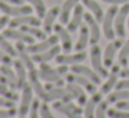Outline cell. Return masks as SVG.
<instances>
[{
    "mask_svg": "<svg viewBox=\"0 0 129 118\" xmlns=\"http://www.w3.org/2000/svg\"><path fill=\"white\" fill-rule=\"evenodd\" d=\"M67 89L71 92V95H72L74 99L78 101L79 106H85V104H86L87 96L85 95V89L82 86H79V85H76V83H72V82H68Z\"/></svg>",
    "mask_w": 129,
    "mask_h": 118,
    "instance_id": "25",
    "label": "cell"
},
{
    "mask_svg": "<svg viewBox=\"0 0 129 118\" xmlns=\"http://www.w3.org/2000/svg\"><path fill=\"white\" fill-rule=\"evenodd\" d=\"M118 13V7L117 4H112L107 13L104 14L103 18V32H104V36L107 38L108 40H112L117 35H115V29H114V20H115V15Z\"/></svg>",
    "mask_w": 129,
    "mask_h": 118,
    "instance_id": "1",
    "label": "cell"
},
{
    "mask_svg": "<svg viewBox=\"0 0 129 118\" xmlns=\"http://www.w3.org/2000/svg\"><path fill=\"white\" fill-rule=\"evenodd\" d=\"M83 15H85L83 6H81V4H76V6L74 7V14H72V17L70 18V22L67 24V29H68V31H70V32L78 31V28H81V25H82Z\"/></svg>",
    "mask_w": 129,
    "mask_h": 118,
    "instance_id": "18",
    "label": "cell"
},
{
    "mask_svg": "<svg viewBox=\"0 0 129 118\" xmlns=\"http://www.w3.org/2000/svg\"><path fill=\"white\" fill-rule=\"evenodd\" d=\"M107 107H108V101L107 100H101L96 107V112L94 117L96 118H107Z\"/></svg>",
    "mask_w": 129,
    "mask_h": 118,
    "instance_id": "36",
    "label": "cell"
},
{
    "mask_svg": "<svg viewBox=\"0 0 129 118\" xmlns=\"http://www.w3.org/2000/svg\"><path fill=\"white\" fill-rule=\"evenodd\" d=\"M108 118H129V111L128 110H119V108H110L107 110Z\"/></svg>",
    "mask_w": 129,
    "mask_h": 118,
    "instance_id": "37",
    "label": "cell"
},
{
    "mask_svg": "<svg viewBox=\"0 0 129 118\" xmlns=\"http://www.w3.org/2000/svg\"><path fill=\"white\" fill-rule=\"evenodd\" d=\"M39 78L46 82H51V83H57L58 81L62 79V75L58 72L57 68H51L47 63H40L39 67Z\"/></svg>",
    "mask_w": 129,
    "mask_h": 118,
    "instance_id": "6",
    "label": "cell"
},
{
    "mask_svg": "<svg viewBox=\"0 0 129 118\" xmlns=\"http://www.w3.org/2000/svg\"><path fill=\"white\" fill-rule=\"evenodd\" d=\"M82 3H83L85 7H87V9L92 11V14L94 15V18L97 20V22L103 21V18H104L103 9L100 7V4H99L96 0H82Z\"/></svg>",
    "mask_w": 129,
    "mask_h": 118,
    "instance_id": "29",
    "label": "cell"
},
{
    "mask_svg": "<svg viewBox=\"0 0 129 118\" xmlns=\"http://www.w3.org/2000/svg\"><path fill=\"white\" fill-rule=\"evenodd\" d=\"M104 3H110V4H125V3H128L129 0H103Z\"/></svg>",
    "mask_w": 129,
    "mask_h": 118,
    "instance_id": "48",
    "label": "cell"
},
{
    "mask_svg": "<svg viewBox=\"0 0 129 118\" xmlns=\"http://www.w3.org/2000/svg\"><path fill=\"white\" fill-rule=\"evenodd\" d=\"M34 7V10L36 11L38 17L39 18H43L46 15V6H45V2L43 0H25Z\"/></svg>",
    "mask_w": 129,
    "mask_h": 118,
    "instance_id": "33",
    "label": "cell"
},
{
    "mask_svg": "<svg viewBox=\"0 0 129 118\" xmlns=\"http://www.w3.org/2000/svg\"><path fill=\"white\" fill-rule=\"evenodd\" d=\"M15 68V74H17V78H18V89H22V86L26 83V71H25V65L21 60H14L13 63Z\"/></svg>",
    "mask_w": 129,
    "mask_h": 118,
    "instance_id": "30",
    "label": "cell"
},
{
    "mask_svg": "<svg viewBox=\"0 0 129 118\" xmlns=\"http://www.w3.org/2000/svg\"><path fill=\"white\" fill-rule=\"evenodd\" d=\"M53 29L56 31V34L58 35V38H60L62 51H64V53H70V51L74 49L72 39H71V36H70V31L65 29L64 26H62V24H57V25H54Z\"/></svg>",
    "mask_w": 129,
    "mask_h": 118,
    "instance_id": "9",
    "label": "cell"
},
{
    "mask_svg": "<svg viewBox=\"0 0 129 118\" xmlns=\"http://www.w3.org/2000/svg\"><path fill=\"white\" fill-rule=\"evenodd\" d=\"M21 118H25V115H24V117H21Z\"/></svg>",
    "mask_w": 129,
    "mask_h": 118,
    "instance_id": "52",
    "label": "cell"
},
{
    "mask_svg": "<svg viewBox=\"0 0 129 118\" xmlns=\"http://www.w3.org/2000/svg\"><path fill=\"white\" fill-rule=\"evenodd\" d=\"M0 47L3 49L7 54H10L11 57L17 56V50H15V49L13 47L9 42H7V38L4 36V35H0Z\"/></svg>",
    "mask_w": 129,
    "mask_h": 118,
    "instance_id": "35",
    "label": "cell"
},
{
    "mask_svg": "<svg viewBox=\"0 0 129 118\" xmlns=\"http://www.w3.org/2000/svg\"><path fill=\"white\" fill-rule=\"evenodd\" d=\"M115 107L119 110H128L129 111V100H121L115 103Z\"/></svg>",
    "mask_w": 129,
    "mask_h": 118,
    "instance_id": "45",
    "label": "cell"
},
{
    "mask_svg": "<svg viewBox=\"0 0 129 118\" xmlns=\"http://www.w3.org/2000/svg\"><path fill=\"white\" fill-rule=\"evenodd\" d=\"M60 42V38H58V35H51V36H49L47 39H45L43 42H40V43H32V45H29L28 47V51L29 53H42V51H45V50H49V49H51L53 46H56L57 43Z\"/></svg>",
    "mask_w": 129,
    "mask_h": 118,
    "instance_id": "11",
    "label": "cell"
},
{
    "mask_svg": "<svg viewBox=\"0 0 129 118\" xmlns=\"http://www.w3.org/2000/svg\"><path fill=\"white\" fill-rule=\"evenodd\" d=\"M32 85L31 83H25L22 86V97H21V106L18 108V114L20 117H24L29 112V107L32 104Z\"/></svg>",
    "mask_w": 129,
    "mask_h": 118,
    "instance_id": "10",
    "label": "cell"
},
{
    "mask_svg": "<svg viewBox=\"0 0 129 118\" xmlns=\"http://www.w3.org/2000/svg\"><path fill=\"white\" fill-rule=\"evenodd\" d=\"M11 118H14V117H11Z\"/></svg>",
    "mask_w": 129,
    "mask_h": 118,
    "instance_id": "53",
    "label": "cell"
},
{
    "mask_svg": "<svg viewBox=\"0 0 129 118\" xmlns=\"http://www.w3.org/2000/svg\"><path fill=\"white\" fill-rule=\"evenodd\" d=\"M67 82H72V83H76V85H79V86H82L86 92H89V93H96V86L97 85L96 83H93L90 79H87L86 76H83V75H79V74H67Z\"/></svg>",
    "mask_w": 129,
    "mask_h": 118,
    "instance_id": "8",
    "label": "cell"
},
{
    "mask_svg": "<svg viewBox=\"0 0 129 118\" xmlns=\"http://www.w3.org/2000/svg\"><path fill=\"white\" fill-rule=\"evenodd\" d=\"M3 35L7 38V39H14V40H20V42H24V43H29L32 45L34 43V38L31 35L25 34L22 31H15L14 28H10V29H4Z\"/></svg>",
    "mask_w": 129,
    "mask_h": 118,
    "instance_id": "24",
    "label": "cell"
},
{
    "mask_svg": "<svg viewBox=\"0 0 129 118\" xmlns=\"http://www.w3.org/2000/svg\"><path fill=\"white\" fill-rule=\"evenodd\" d=\"M0 107H7V108H10V107H15V101L0 97Z\"/></svg>",
    "mask_w": 129,
    "mask_h": 118,
    "instance_id": "43",
    "label": "cell"
},
{
    "mask_svg": "<svg viewBox=\"0 0 129 118\" xmlns=\"http://www.w3.org/2000/svg\"><path fill=\"white\" fill-rule=\"evenodd\" d=\"M90 60H92V65H93L96 72H97L101 78H107V76H108L107 68H106V65L103 64L101 50L97 46V43H96V45H92V49H90Z\"/></svg>",
    "mask_w": 129,
    "mask_h": 118,
    "instance_id": "4",
    "label": "cell"
},
{
    "mask_svg": "<svg viewBox=\"0 0 129 118\" xmlns=\"http://www.w3.org/2000/svg\"><path fill=\"white\" fill-rule=\"evenodd\" d=\"M21 31L25 32V34L31 35L32 38H36V39H40V40H45L46 39V32L39 29L38 26H34V25H22L21 26Z\"/></svg>",
    "mask_w": 129,
    "mask_h": 118,
    "instance_id": "32",
    "label": "cell"
},
{
    "mask_svg": "<svg viewBox=\"0 0 129 118\" xmlns=\"http://www.w3.org/2000/svg\"><path fill=\"white\" fill-rule=\"evenodd\" d=\"M101 99H103V93H101V92L93 93V96L86 101V104H85V108H83L85 117H86V118H94L96 107H97V104L101 101Z\"/></svg>",
    "mask_w": 129,
    "mask_h": 118,
    "instance_id": "21",
    "label": "cell"
},
{
    "mask_svg": "<svg viewBox=\"0 0 129 118\" xmlns=\"http://www.w3.org/2000/svg\"><path fill=\"white\" fill-rule=\"evenodd\" d=\"M0 63H3V64H6V65H13V63H14L11 60V56L7 54L2 47H0Z\"/></svg>",
    "mask_w": 129,
    "mask_h": 118,
    "instance_id": "42",
    "label": "cell"
},
{
    "mask_svg": "<svg viewBox=\"0 0 129 118\" xmlns=\"http://www.w3.org/2000/svg\"><path fill=\"white\" fill-rule=\"evenodd\" d=\"M18 114V110L15 107H10V108H0V118H11Z\"/></svg>",
    "mask_w": 129,
    "mask_h": 118,
    "instance_id": "39",
    "label": "cell"
},
{
    "mask_svg": "<svg viewBox=\"0 0 129 118\" xmlns=\"http://www.w3.org/2000/svg\"><path fill=\"white\" fill-rule=\"evenodd\" d=\"M71 71H72L74 74H79V75L86 76L87 79H90V81H92L93 83H96V85H100V83H101V76L99 75L96 71H92L90 68H87L86 65L74 64L72 68H71Z\"/></svg>",
    "mask_w": 129,
    "mask_h": 118,
    "instance_id": "15",
    "label": "cell"
},
{
    "mask_svg": "<svg viewBox=\"0 0 129 118\" xmlns=\"http://www.w3.org/2000/svg\"><path fill=\"white\" fill-rule=\"evenodd\" d=\"M6 3H10V4H22L24 0H3Z\"/></svg>",
    "mask_w": 129,
    "mask_h": 118,
    "instance_id": "50",
    "label": "cell"
},
{
    "mask_svg": "<svg viewBox=\"0 0 129 118\" xmlns=\"http://www.w3.org/2000/svg\"><path fill=\"white\" fill-rule=\"evenodd\" d=\"M15 50H17V54H18V57H20V60L24 63V65H25V67L28 68L29 71H31V70H35L34 60L29 57V51H28V49L25 47V43H24V42H20V40H17Z\"/></svg>",
    "mask_w": 129,
    "mask_h": 118,
    "instance_id": "20",
    "label": "cell"
},
{
    "mask_svg": "<svg viewBox=\"0 0 129 118\" xmlns=\"http://www.w3.org/2000/svg\"><path fill=\"white\" fill-rule=\"evenodd\" d=\"M4 97L9 99V100H13V101L18 100V95L14 92V90H9V92H7L6 95H4Z\"/></svg>",
    "mask_w": 129,
    "mask_h": 118,
    "instance_id": "46",
    "label": "cell"
},
{
    "mask_svg": "<svg viewBox=\"0 0 129 118\" xmlns=\"http://www.w3.org/2000/svg\"><path fill=\"white\" fill-rule=\"evenodd\" d=\"M53 108L56 111L61 112V114L67 115L68 118H82V112L83 108H81V106H75L71 101L65 103V101H54Z\"/></svg>",
    "mask_w": 129,
    "mask_h": 118,
    "instance_id": "3",
    "label": "cell"
},
{
    "mask_svg": "<svg viewBox=\"0 0 129 118\" xmlns=\"http://www.w3.org/2000/svg\"><path fill=\"white\" fill-rule=\"evenodd\" d=\"M9 22H10V20H9V15H7V14L3 15V17H0V29H3Z\"/></svg>",
    "mask_w": 129,
    "mask_h": 118,
    "instance_id": "47",
    "label": "cell"
},
{
    "mask_svg": "<svg viewBox=\"0 0 129 118\" xmlns=\"http://www.w3.org/2000/svg\"><path fill=\"white\" fill-rule=\"evenodd\" d=\"M119 75L122 76V78H126V79H129V68H123V70H121Z\"/></svg>",
    "mask_w": 129,
    "mask_h": 118,
    "instance_id": "49",
    "label": "cell"
},
{
    "mask_svg": "<svg viewBox=\"0 0 129 118\" xmlns=\"http://www.w3.org/2000/svg\"><path fill=\"white\" fill-rule=\"evenodd\" d=\"M60 50H61V47H60L58 45L53 46L51 49H49V50H45L42 51V53H35L34 56H32V60H34L35 63H47L50 61L51 58H56V56H58Z\"/></svg>",
    "mask_w": 129,
    "mask_h": 118,
    "instance_id": "22",
    "label": "cell"
},
{
    "mask_svg": "<svg viewBox=\"0 0 129 118\" xmlns=\"http://www.w3.org/2000/svg\"><path fill=\"white\" fill-rule=\"evenodd\" d=\"M9 81H7V78L2 74V71H0V95L4 96L7 92H9Z\"/></svg>",
    "mask_w": 129,
    "mask_h": 118,
    "instance_id": "40",
    "label": "cell"
},
{
    "mask_svg": "<svg viewBox=\"0 0 129 118\" xmlns=\"http://www.w3.org/2000/svg\"><path fill=\"white\" fill-rule=\"evenodd\" d=\"M115 89H129V79L123 78L122 81L117 82V85H115Z\"/></svg>",
    "mask_w": 129,
    "mask_h": 118,
    "instance_id": "44",
    "label": "cell"
},
{
    "mask_svg": "<svg viewBox=\"0 0 129 118\" xmlns=\"http://www.w3.org/2000/svg\"><path fill=\"white\" fill-rule=\"evenodd\" d=\"M122 43H123L122 38H119V39H117V40L112 39L111 42L107 45L106 50H104V54H103V64L106 65V68L112 67L115 53H117V50L121 47V46H122Z\"/></svg>",
    "mask_w": 129,
    "mask_h": 118,
    "instance_id": "7",
    "label": "cell"
},
{
    "mask_svg": "<svg viewBox=\"0 0 129 118\" xmlns=\"http://www.w3.org/2000/svg\"><path fill=\"white\" fill-rule=\"evenodd\" d=\"M0 10L7 15H14V17H18V15H26L31 14L34 7L31 6H25V4H7L6 2L0 0Z\"/></svg>",
    "mask_w": 129,
    "mask_h": 118,
    "instance_id": "5",
    "label": "cell"
},
{
    "mask_svg": "<svg viewBox=\"0 0 129 118\" xmlns=\"http://www.w3.org/2000/svg\"><path fill=\"white\" fill-rule=\"evenodd\" d=\"M85 18V22H86L87 28H89V32H90V42L92 45H96V43L100 40V28H99V24H97V20L94 18V15L90 14V13H86L83 15Z\"/></svg>",
    "mask_w": 129,
    "mask_h": 118,
    "instance_id": "12",
    "label": "cell"
},
{
    "mask_svg": "<svg viewBox=\"0 0 129 118\" xmlns=\"http://www.w3.org/2000/svg\"><path fill=\"white\" fill-rule=\"evenodd\" d=\"M128 29H129V15H128Z\"/></svg>",
    "mask_w": 129,
    "mask_h": 118,
    "instance_id": "51",
    "label": "cell"
},
{
    "mask_svg": "<svg viewBox=\"0 0 129 118\" xmlns=\"http://www.w3.org/2000/svg\"><path fill=\"white\" fill-rule=\"evenodd\" d=\"M0 71H2V74L7 78V81H9V86L11 87L13 90L18 89V78H17L15 71H13L11 68H10V65H6V64H3L2 67H0Z\"/></svg>",
    "mask_w": 129,
    "mask_h": 118,
    "instance_id": "28",
    "label": "cell"
},
{
    "mask_svg": "<svg viewBox=\"0 0 129 118\" xmlns=\"http://www.w3.org/2000/svg\"><path fill=\"white\" fill-rule=\"evenodd\" d=\"M121 100H129V89H117L115 92L107 95L108 103H117Z\"/></svg>",
    "mask_w": 129,
    "mask_h": 118,
    "instance_id": "31",
    "label": "cell"
},
{
    "mask_svg": "<svg viewBox=\"0 0 129 118\" xmlns=\"http://www.w3.org/2000/svg\"><path fill=\"white\" fill-rule=\"evenodd\" d=\"M86 60V53L85 51H76V53L71 54V53H64V54H58L56 56V63L57 64H79L83 63Z\"/></svg>",
    "mask_w": 129,
    "mask_h": 118,
    "instance_id": "13",
    "label": "cell"
},
{
    "mask_svg": "<svg viewBox=\"0 0 129 118\" xmlns=\"http://www.w3.org/2000/svg\"><path fill=\"white\" fill-rule=\"evenodd\" d=\"M129 63V40L122 46L119 54H118V64L119 65H126Z\"/></svg>",
    "mask_w": 129,
    "mask_h": 118,
    "instance_id": "34",
    "label": "cell"
},
{
    "mask_svg": "<svg viewBox=\"0 0 129 118\" xmlns=\"http://www.w3.org/2000/svg\"><path fill=\"white\" fill-rule=\"evenodd\" d=\"M129 15V2L125 4H122L119 10H118L117 15H115L114 20V29H115V35L118 38H125L126 36V29H125V22L126 18Z\"/></svg>",
    "mask_w": 129,
    "mask_h": 118,
    "instance_id": "2",
    "label": "cell"
},
{
    "mask_svg": "<svg viewBox=\"0 0 129 118\" xmlns=\"http://www.w3.org/2000/svg\"><path fill=\"white\" fill-rule=\"evenodd\" d=\"M90 42V32H89V28L87 25H81V32H79V38H78V42L75 45V50L76 51H82L86 49L87 43Z\"/></svg>",
    "mask_w": 129,
    "mask_h": 118,
    "instance_id": "27",
    "label": "cell"
},
{
    "mask_svg": "<svg viewBox=\"0 0 129 118\" xmlns=\"http://www.w3.org/2000/svg\"><path fill=\"white\" fill-rule=\"evenodd\" d=\"M57 99H60L61 101H65V103H68V101H71L74 99V96L71 95V92L68 89H62V87H51L50 90H47V101L46 103H49V101H54L57 100Z\"/></svg>",
    "mask_w": 129,
    "mask_h": 118,
    "instance_id": "17",
    "label": "cell"
},
{
    "mask_svg": "<svg viewBox=\"0 0 129 118\" xmlns=\"http://www.w3.org/2000/svg\"><path fill=\"white\" fill-rule=\"evenodd\" d=\"M40 117L42 118H56L53 114H51L50 107H49V104L46 103V101L43 104H40Z\"/></svg>",
    "mask_w": 129,
    "mask_h": 118,
    "instance_id": "41",
    "label": "cell"
},
{
    "mask_svg": "<svg viewBox=\"0 0 129 118\" xmlns=\"http://www.w3.org/2000/svg\"><path fill=\"white\" fill-rule=\"evenodd\" d=\"M119 72H121L119 64H112L111 72L108 74V76H107V81L101 85L100 92L103 93V95H108V93L111 92L112 87H115V85H117V82H118V75H119Z\"/></svg>",
    "mask_w": 129,
    "mask_h": 118,
    "instance_id": "14",
    "label": "cell"
},
{
    "mask_svg": "<svg viewBox=\"0 0 129 118\" xmlns=\"http://www.w3.org/2000/svg\"><path fill=\"white\" fill-rule=\"evenodd\" d=\"M9 25H10V28H17V26H22V25L39 26V25H40V18H39V17H34V15H31V14L18 15V17L10 20Z\"/></svg>",
    "mask_w": 129,
    "mask_h": 118,
    "instance_id": "19",
    "label": "cell"
},
{
    "mask_svg": "<svg viewBox=\"0 0 129 118\" xmlns=\"http://www.w3.org/2000/svg\"><path fill=\"white\" fill-rule=\"evenodd\" d=\"M29 83L32 85V89L36 92V95L42 99L43 101H47V90L43 87V85L39 81V72L36 70L29 71Z\"/></svg>",
    "mask_w": 129,
    "mask_h": 118,
    "instance_id": "16",
    "label": "cell"
},
{
    "mask_svg": "<svg viewBox=\"0 0 129 118\" xmlns=\"http://www.w3.org/2000/svg\"><path fill=\"white\" fill-rule=\"evenodd\" d=\"M60 10L61 9H60L58 6H53L47 13H46L45 20H43V31H45L46 34H50L51 29L54 28V21H56V18L60 15Z\"/></svg>",
    "mask_w": 129,
    "mask_h": 118,
    "instance_id": "23",
    "label": "cell"
},
{
    "mask_svg": "<svg viewBox=\"0 0 129 118\" xmlns=\"http://www.w3.org/2000/svg\"><path fill=\"white\" fill-rule=\"evenodd\" d=\"M81 0H65L64 4H62L61 10H60V21L61 24H68L70 22V18H71V11L74 10V7L79 3Z\"/></svg>",
    "mask_w": 129,
    "mask_h": 118,
    "instance_id": "26",
    "label": "cell"
},
{
    "mask_svg": "<svg viewBox=\"0 0 129 118\" xmlns=\"http://www.w3.org/2000/svg\"><path fill=\"white\" fill-rule=\"evenodd\" d=\"M39 111H40V101L34 100L31 104V110H29V118H40Z\"/></svg>",
    "mask_w": 129,
    "mask_h": 118,
    "instance_id": "38",
    "label": "cell"
}]
</instances>
